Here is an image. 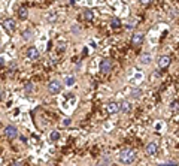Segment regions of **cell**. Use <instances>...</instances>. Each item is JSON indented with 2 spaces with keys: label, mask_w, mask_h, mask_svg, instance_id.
<instances>
[{
  "label": "cell",
  "mask_w": 179,
  "mask_h": 166,
  "mask_svg": "<svg viewBox=\"0 0 179 166\" xmlns=\"http://www.w3.org/2000/svg\"><path fill=\"white\" fill-rule=\"evenodd\" d=\"M119 160H121V163H125V165H130L133 163L136 160V153L133 150H122L121 153H119Z\"/></svg>",
  "instance_id": "obj_1"
},
{
  "label": "cell",
  "mask_w": 179,
  "mask_h": 166,
  "mask_svg": "<svg viewBox=\"0 0 179 166\" xmlns=\"http://www.w3.org/2000/svg\"><path fill=\"white\" fill-rule=\"evenodd\" d=\"M61 88H63V85H61L60 81H57V79H52V81L48 84V90H49L51 94H58V93L61 91Z\"/></svg>",
  "instance_id": "obj_2"
},
{
  "label": "cell",
  "mask_w": 179,
  "mask_h": 166,
  "mask_svg": "<svg viewBox=\"0 0 179 166\" xmlns=\"http://www.w3.org/2000/svg\"><path fill=\"white\" fill-rule=\"evenodd\" d=\"M112 70V60L110 58H103L100 62V72L103 74H108V72Z\"/></svg>",
  "instance_id": "obj_3"
},
{
  "label": "cell",
  "mask_w": 179,
  "mask_h": 166,
  "mask_svg": "<svg viewBox=\"0 0 179 166\" xmlns=\"http://www.w3.org/2000/svg\"><path fill=\"white\" fill-rule=\"evenodd\" d=\"M5 135L9 139H15L18 136V130H17L15 126H6L5 127Z\"/></svg>",
  "instance_id": "obj_4"
},
{
  "label": "cell",
  "mask_w": 179,
  "mask_h": 166,
  "mask_svg": "<svg viewBox=\"0 0 179 166\" xmlns=\"http://www.w3.org/2000/svg\"><path fill=\"white\" fill-rule=\"evenodd\" d=\"M2 27L6 31H12V30H15V21L12 18H6L2 21Z\"/></svg>",
  "instance_id": "obj_5"
},
{
  "label": "cell",
  "mask_w": 179,
  "mask_h": 166,
  "mask_svg": "<svg viewBox=\"0 0 179 166\" xmlns=\"http://www.w3.org/2000/svg\"><path fill=\"white\" fill-rule=\"evenodd\" d=\"M145 150H146V154L148 156H155L157 154V150H158V145H157V142H149Z\"/></svg>",
  "instance_id": "obj_6"
},
{
  "label": "cell",
  "mask_w": 179,
  "mask_h": 166,
  "mask_svg": "<svg viewBox=\"0 0 179 166\" xmlns=\"http://www.w3.org/2000/svg\"><path fill=\"white\" fill-rule=\"evenodd\" d=\"M121 111V103H116V102H110L108 105V112L109 114H116V112Z\"/></svg>",
  "instance_id": "obj_7"
},
{
  "label": "cell",
  "mask_w": 179,
  "mask_h": 166,
  "mask_svg": "<svg viewBox=\"0 0 179 166\" xmlns=\"http://www.w3.org/2000/svg\"><path fill=\"white\" fill-rule=\"evenodd\" d=\"M169 64H170V57L169 56H161L160 58H158V68L160 69L167 68Z\"/></svg>",
  "instance_id": "obj_8"
},
{
  "label": "cell",
  "mask_w": 179,
  "mask_h": 166,
  "mask_svg": "<svg viewBox=\"0 0 179 166\" xmlns=\"http://www.w3.org/2000/svg\"><path fill=\"white\" fill-rule=\"evenodd\" d=\"M143 42V35L142 33H136V35H133V37H131V46H139Z\"/></svg>",
  "instance_id": "obj_9"
},
{
  "label": "cell",
  "mask_w": 179,
  "mask_h": 166,
  "mask_svg": "<svg viewBox=\"0 0 179 166\" xmlns=\"http://www.w3.org/2000/svg\"><path fill=\"white\" fill-rule=\"evenodd\" d=\"M27 57L30 58V60H36V58H39V51H37L36 48H29Z\"/></svg>",
  "instance_id": "obj_10"
},
{
  "label": "cell",
  "mask_w": 179,
  "mask_h": 166,
  "mask_svg": "<svg viewBox=\"0 0 179 166\" xmlns=\"http://www.w3.org/2000/svg\"><path fill=\"white\" fill-rule=\"evenodd\" d=\"M131 111V103L127 102V100H124L121 103V112H124V114H128V112Z\"/></svg>",
  "instance_id": "obj_11"
},
{
  "label": "cell",
  "mask_w": 179,
  "mask_h": 166,
  "mask_svg": "<svg viewBox=\"0 0 179 166\" xmlns=\"http://www.w3.org/2000/svg\"><path fill=\"white\" fill-rule=\"evenodd\" d=\"M18 17L21 18V19H25V18L29 17V11L25 9V8H19L18 9Z\"/></svg>",
  "instance_id": "obj_12"
},
{
  "label": "cell",
  "mask_w": 179,
  "mask_h": 166,
  "mask_svg": "<svg viewBox=\"0 0 179 166\" xmlns=\"http://www.w3.org/2000/svg\"><path fill=\"white\" fill-rule=\"evenodd\" d=\"M46 21H48V23H55L57 21V14L54 11H51L49 14L46 15Z\"/></svg>",
  "instance_id": "obj_13"
},
{
  "label": "cell",
  "mask_w": 179,
  "mask_h": 166,
  "mask_svg": "<svg viewBox=\"0 0 179 166\" xmlns=\"http://www.w3.org/2000/svg\"><path fill=\"white\" fill-rule=\"evenodd\" d=\"M49 139H51V141H52V142H55V141H58V139H60V133H58V132H57V130H52V132H51V133H49Z\"/></svg>",
  "instance_id": "obj_14"
},
{
  "label": "cell",
  "mask_w": 179,
  "mask_h": 166,
  "mask_svg": "<svg viewBox=\"0 0 179 166\" xmlns=\"http://www.w3.org/2000/svg\"><path fill=\"white\" fill-rule=\"evenodd\" d=\"M151 60H152V58H151V54H143V56H142V58H140V62H142L143 64L151 63Z\"/></svg>",
  "instance_id": "obj_15"
},
{
  "label": "cell",
  "mask_w": 179,
  "mask_h": 166,
  "mask_svg": "<svg viewBox=\"0 0 179 166\" xmlns=\"http://www.w3.org/2000/svg\"><path fill=\"white\" fill-rule=\"evenodd\" d=\"M84 18L87 19V21H92V18H94V15H92V11H85V12H84Z\"/></svg>",
  "instance_id": "obj_16"
},
{
  "label": "cell",
  "mask_w": 179,
  "mask_h": 166,
  "mask_svg": "<svg viewBox=\"0 0 179 166\" xmlns=\"http://www.w3.org/2000/svg\"><path fill=\"white\" fill-rule=\"evenodd\" d=\"M110 25H112V29H119V27H121V23H119L118 18H114L110 21Z\"/></svg>",
  "instance_id": "obj_17"
},
{
  "label": "cell",
  "mask_w": 179,
  "mask_h": 166,
  "mask_svg": "<svg viewBox=\"0 0 179 166\" xmlns=\"http://www.w3.org/2000/svg\"><path fill=\"white\" fill-rule=\"evenodd\" d=\"M66 85H67V87H73V85H75V78L73 76H67V78H66Z\"/></svg>",
  "instance_id": "obj_18"
},
{
  "label": "cell",
  "mask_w": 179,
  "mask_h": 166,
  "mask_svg": "<svg viewBox=\"0 0 179 166\" xmlns=\"http://www.w3.org/2000/svg\"><path fill=\"white\" fill-rule=\"evenodd\" d=\"M31 36H33V31H31V30H24V31H23V37L25 39V41L31 39Z\"/></svg>",
  "instance_id": "obj_19"
},
{
  "label": "cell",
  "mask_w": 179,
  "mask_h": 166,
  "mask_svg": "<svg viewBox=\"0 0 179 166\" xmlns=\"http://www.w3.org/2000/svg\"><path fill=\"white\" fill-rule=\"evenodd\" d=\"M170 109H172V111H178V109H179V103H178V102H172V103H170Z\"/></svg>",
  "instance_id": "obj_20"
},
{
  "label": "cell",
  "mask_w": 179,
  "mask_h": 166,
  "mask_svg": "<svg viewBox=\"0 0 179 166\" xmlns=\"http://www.w3.org/2000/svg\"><path fill=\"white\" fill-rule=\"evenodd\" d=\"M140 94H142L140 90H133V91H131V96H133V97H139Z\"/></svg>",
  "instance_id": "obj_21"
},
{
  "label": "cell",
  "mask_w": 179,
  "mask_h": 166,
  "mask_svg": "<svg viewBox=\"0 0 179 166\" xmlns=\"http://www.w3.org/2000/svg\"><path fill=\"white\" fill-rule=\"evenodd\" d=\"M31 90H33V84L30 82V84L25 85V91H31Z\"/></svg>",
  "instance_id": "obj_22"
},
{
  "label": "cell",
  "mask_w": 179,
  "mask_h": 166,
  "mask_svg": "<svg viewBox=\"0 0 179 166\" xmlns=\"http://www.w3.org/2000/svg\"><path fill=\"white\" fill-rule=\"evenodd\" d=\"M70 124V118H66V120H63V126H69Z\"/></svg>",
  "instance_id": "obj_23"
},
{
  "label": "cell",
  "mask_w": 179,
  "mask_h": 166,
  "mask_svg": "<svg viewBox=\"0 0 179 166\" xmlns=\"http://www.w3.org/2000/svg\"><path fill=\"white\" fill-rule=\"evenodd\" d=\"M0 64H2V68H5V56L0 57Z\"/></svg>",
  "instance_id": "obj_24"
},
{
  "label": "cell",
  "mask_w": 179,
  "mask_h": 166,
  "mask_svg": "<svg viewBox=\"0 0 179 166\" xmlns=\"http://www.w3.org/2000/svg\"><path fill=\"white\" fill-rule=\"evenodd\" d=\"M139 2L143 3V5H148V3H151V2H152V0H139Z\"/></svg>",
  "instance_id": "obj_25"
},
{
  "label": "cell",
  "mask_w": 179,
  "mask_h": 166,
  "mask_svg": "<svg viewBox=\"0 0 179 166\" xmlns=\"http://www.w3.org/2000/svg\"><path fill=\"white\" fill-rule=\"evenodd\" d=\"M73 31H79V27H76V25H73V29H72Z\"/></svg>",
  "instance_id": "obj_26"
},
{
  "label": "cell",
  "mask_w": 179,
  "mask_h": 166,
  "mask_svg": "<svg viewBox=\"0 0 179 166\" xmlns=\"http://www.w3.org/2000/svg\"><path fill=\"white\" fill-rule=\"evenodd\" d=\"M12 166H19V163H17V162H14V165H12Z\"/></svg>",
  "instance_id": "obj_27"
},
{
  "label": "cell",
  "mask_w": 179,
  "mask_h": 166,
  "mask_svg": "<svg viewBox=\"0 0 179 166\" xmlns=\"http://www.w3.org/2000/svg\"><path fill=\"white\" fill-rule=\"evenodd\" d=\"M158 166H166V165H161V163H160V165H158Z\"/></svg>",
  "instance_id": "obj_28"
}]
</instances>
